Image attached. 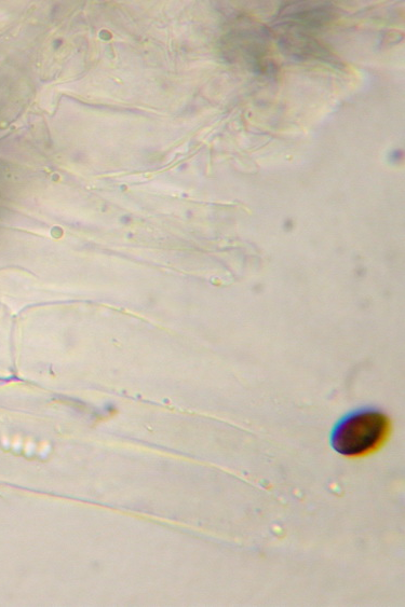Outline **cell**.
I'll return each mask as SVG.
<instances>
[{
  "mask_svg": "<svg viewBox=\"0 0 405 607\" xmlns=\"http://www.w3.org/2000/svg\"><path fill=\"white\" fill-rule=\"evenodd\" d=\"M282 26V25H281ZM286 29L279 36V45L288 55L297 60H319L328 64H339L334 55L317 39L309 36L305 31L291 26H282Z\"/></svg>",
  "mask_w": 405,
  "mask_h": 607,
  "instance_id": "3",
  "label": "cell"
},
{
  "mask_svg": "<svg viewBox=\"0 0 405 607\" xmlns=\"http://www.w3.org/2000/svg\"><path fill=\"white\" fill-rule=\"evenodd\" d=\"M391 429L389 417L374 407L359 408L347 413L336 423L330 436L334 451L348 459H361L382 449Z\"/></svg>",
  "mask_w": 405,
  "mask_h": 607,
  "instance_id": "1",
  "label": "cell"
},
{
  "mask_svg": "<svg viewBox=\"0 0 405 607\" xmlns=\"http://www.w3.org/2000/svg\"><path fill=\"white\" fill-rule=\"evenodd\" d=\"M402 158H403V153H402V150H400V149L394 150L393 153H391L389 155V160L394 163H399V161L402 160Z\"/></svg>",
  "mask_w": 405,
  "mask_h": 607,
  "instance_id": "4",
  "label": "cell"
},
{
  "mask_svg": "<svg viewBox=\"0 0 405 607\" xmlns=\"http://www.w3.org/2000/svg\"><path fill=\"white\" fill-rule=\"evenodd\" d=\"M335 10L330 4L294 3L280 10L279 20L282 26H291L300 30H318L332 22Z\"/></svg>",
  "mask_w": 405,
  "mask_h": 607,
  "instance_id": "2",
  "label": "cell"
}]
</instances>
